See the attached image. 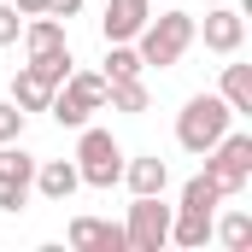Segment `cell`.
Returning a JSON list of instances; mask_svg holds the SVG:
<instances>
[{
  "label": "cell",
  "instance_id": "d4e9b609",
  "mask_svg": "<svg viewBox=\"0 0 252 252\" xmlns=\"http://www.w3.org/2000/svg\"><path fill=\"white\" fill-rule=\"evenodd\" d=\"M82 12V0H47V18H76Z\"/></svg>",
  "mask_w": 252,
  "mask_h": 252
},
{
  "label": "cell",
  "instance_id": "ac0fdd59",
  "mask_svg": "<svg viewBox=\"0 0 252 252\" xmlns=\"http://www.w3.org/2000/svg\"><path fill=\"white\" fill-rule=\"evenodd\" d=\"M30 70L47 82V88H59L64 76H70V47H47V53H30Z\"/></svg>",
  "mask_w": 252,
  "mask_h": 252
},
{
  "label": "cell",
  "instance_id": "6da1fadb",
  "mask_svg": "<svg viewBox=\"0 0 252 252\" xmlns=\"http://www.w3.org/2000/svg\"><path fill=\"white\" fill-rule=\"evenodd\" d=\"M193 35H199V24H193L188 12H164V18H147L141 24V35H135V53H141V64H176L182 53L193 47Z\"/></svg>",
  "mask_w": 252,
  "mask_h": 252
},
{
  "label": "cell",
  "instance_id": "8fae6325",
  "mask_svg": "<svg viewBox=\"0 0 252 252\" xmlns=\"http://www.w3.org/2000/svg\"><path fill=\"white\" fill-rule=\"evenodd\" d=\"M47 100H53V88H47V82H41V76H35L30 64H24V70L12 76V106H18V112L30 118V112H47Z\"/></svg>",
  "mask_w": 252,
  "mask_h": 252
},
{
  "label": "cell",
  "instance_id": "4fadbf2b",
  "mask_svg": "<svg viewBox=\"0 0 252 252\" xmlns=\"http://www.w3.org/2000/svg\"><path fill=\"white\" fill-rule=\"evenodd\" d=\"M35 182V158L12 141H0V188H30Z\"/></svg>",
  "mask_w": 252,
  "mask_h": 252
},
{
  "label": "cell",
  "instance_id": "8992f818",
  "mask_svg": "<svg viewBox=\"0 0 252 252\" xmlns=\"http://www.w3.org/2000/svg\"><path fill=\"white\" fill-rule=\"evenodd\" d=\"M199 158H205V176L223 188V199L252 182V135H223V141H217L211 153H199Z\"/></svg>",
  "mask_w": 252,
  "mask_h": 252
},
{
  "label": "cell",
  "instance_id": "9c48e42d",
  "mask_svg": "<svg viewBox=\"0 0 252 252\" xmlns=\"http://www.w3.org/2000/svg\"><path fill=\"white\" fill-rule=\"evenodd\" d=\"M70 247H82V252H129V241H124V223L76 217V223H70Z\"/></svg>",
  "mask_w": 252,
  "mask_h": 252
},
{
  "label": "cell",
  "instance_id": "30bf717a",
  "mask_svg": "<svg viewBox=\"0 0 252 252\" xmlns=\"http://www.w3.org/2000/svg\"><path fill=\"white\" fill-rule=\"evenodd\" d=\"M30 188H41L47 193V199H70V193L82 188V176H76V164H70V158H47V164H35V182H30Z\"/></svg>",
  "mask_w": 252,
  "mask_h": 252
},
{
  "label": "cell",
  "instance_id": "52a82bcc",
  "mask_svg": "<svg viewBox=\"0 0 252 252\" xmlns=\"http://www.w3.org/2000/svg\"><path fill=\"white\" fill-rule=\"evenodd\" d=\"M241 41H247V18H241L229 0H217V6L205 12V47H211V53H241Z\"/></svg>",
  "mask_w": 252,
  "mask_h": 252
},
{
  "label": "cell",
  "instance_id": "44dd1931",
  "mask_svg": "<svg viewBox=\"0 0 252 252\" xmlns=\"http://www.w3.org/2000/svg\"><path fill=\"white\" fill-rule=\"evenodd\" d=\"M217 199H223V188H217V182L199 170L188 188H182V211H217Z\"/></svg>",
  "mask_w": 252,
  "mask_h": 252
},
{
  "label": "cell",
  "instance_id": "277c9868",
  "mask_svg": "<svg viewBox=\"0 0 252 252\" xmlns=\"http://www.w3.org/2000/svg\"><path fill=\"white\" fill-rule=\"evenodd\" d=\"M76 176H82L88 188L124 182V147H118L106 129H88V124H82V141H76Z\"/></svg>",
  "mask_w": 252,
  "mask_h": 252
},
{
  "label": "cell",
  "instance_id": "3957f363",
  "mask_svg": "<svg viewBox=\"0 0 252 252\" xmlns=\"http://www.w3.org/2000/svg\"><path fill=\"white\" fill-rule=\"evenodd\" d=\"M100 106H106V76L100 70H70L59 88H53V100H47L53 124H64V129H82L88 112H100Z\"/></svg>",
  "mask_w": 252,
  "mask_h": 252
},
{
  "label": "cell",
  "instance_id": "5b68a950",
  "mask_svg": "<svg viewBox=\"0 0 252 252\" xmlns=\"http://www.w3.org/2000/svg\"><path fill=\"white\" fill-rule=\"evenodd\" d=\"M170 217H176V211H170L158 193H135L129 223H124L129 252H158V247H170Z\"/></svg>",
  "mask_w": 252,
  "mask_h": 252
},
{
  "label": "cell",
  "instance_id": "4316f807",
  "mask_svg": "<svg viewBox=\"0 0 252 252\" xmlns=\"http://www.w3.org/2000/svg\"><path fill=\"white\" fill-rule=\"evenodd\" d=\"M205 6H217V0H205Z\"/></svg>",
  "mask_w": 252,
  "mask_h": 252
},
{
  "label": "cell",
  "instance_id": "484cf974",
  "mask_svg": "<svg viewBox=\"0 0 252 252\" xmlns=\"http://www.w3.org/2000/svg\"><path fill=\"white\" fill-rule=\"evenodd\" d=\"M18 6V18H35V12H47V0H12Z\"/></svg>",
  "mask_w": 252,
  "mask_h": 252
},
{
  "label": "cell",
  "instance_id": "7c38bea8",
  "mask_svg": "<svg viewBox=\"0 0 252 252\" xmlns=\"http://www.w3.org/2000/svg\"><path fill=\"white\" fill-rule=\"evenodd\" d=\"M124 182H129L135 193H164L170 164H164V158H129V164H124Z\"/></svg>",
  "mask_w": 252,
  "mask_h": 252
},
{
  "label": "cell",
  "instance_id": "2e32d148",
  "mask_svg": "<svg viewBox=\"0 0 252 252\" xmlns=\"http://www.w3.org/2000/svg\"><path fill=\"white\" fill-rule=\"evenodd\" d=\"M170 241L176 247H205L211 241V211H176L170 217Z\"/></svg>",
  "mask_w": 252,
  "mask_h": 252
},
{
  "label": "cell",
  "instance_id": "e0dca14e",
  "mask_svg": "<svg viewBox=\"0 0 252 252\" xmlns=\"http://www.w3.org/2000/svg\"><path fill=\"white\" fill-rule=\"evenodd\" d=\"M106 106H112V112H147V82H141V76L106 82Z\"/></svg>",
  "mask_w": 252,
  "mask_h": 252
},
{
  "label": "cell",
  "instance_id": "d6986e66",
  "mask_svg": "<svg viewBox=\"0 0 252 252\" xmlns=\"http://www.w3.org/2000/svg\"><path fill=\"white\" fill-rule=\"evenodd\" d=\"M141 70H147L141 53H135L129 41H112V53H106V70H100V76H106V82H124V76H141Z\"/></svg>",
  "mask_w": 252,
  "mask_h": 252
},
{
  "label": "cell",
  "instance_id": "ba28073f",
  "mask_svg": "<svg viewBox=\"0 0 252 252\" xmlns=\"http://www.w3.org/2000/svg\"><path fill=\"white\" fill-rule=\"evenodd\" d=\"M147 18H153V0H106L100 30H106V41H135Z\"/></svg>",
  "mask_w": 252,
  "mask_h": 252
},
{
  "label": "cell",
  "instance_id": "ffe728a7",
  "mask_svg": "<svg viewBox=\"0 0 252 252\" xmlns=\"http://www.w3.org/2000/svg\"><path fill=\"white\" fill-rule=\"evenodd\" d=\"M211 235H217V241H223V247H235V252H247V247H252V217H247V211H229V217H223V223H211Z\"/></svg>",
  "mask_w": 252,
  "mask_h": 252
},
{
  "label": "cell",
  "instance_id": "603a6c76",
  "mask_svg": "<svg viewBox=\"0 0 252 252\" xmlns=\"http://www.w3.org/2000/svg\"><path fill=\"white\" fill-rule=\"evenodd\" d=\"M18 30H24V18H18V6L6 0V6H0V47H12V41H18Z\"/></svg>",
  "mask_w": 252,
  "mask_h": 252
},
{
  "label": "cell",
  "instance_id": "cb8c5ba5",
  "mask_svg": "<svg viewBox=\"0 0 252 252\" xmlns=\"http://www.w3.org/2000/svg\"><path fill=\"white\" fill-rule=\"evenodd\" d=\"M24 199H30V188H0V211H24Z\"/></svg>",
  "mask_w": 252,
  "mask_h": 252
},
{
  "label": "cell",
  "instance_id": "5bb4252c",
  "mask_svg": "<svg viewBox=\"0 0 252 252\" xmlns=\"http://www.w3.org/2000/svg\"><path fill=\"white\" fill-rule=\"evenodd\" d=\"M223 106L235 118L252 112V64H223Z\"/></svg>",
  "mask_w": 252,
  "mask_h": 252
},
{
  "label": "cell",
  "instance_id": "9a60e30c",
  "mask_svg": "<svg viewBox=\"0 0 252 252\" xmlns=\"http://www.w3.org/2000/svg\"><path fill=\"white\" fill-rule=\"evenodd\" d=\"M18 35H24V47H30V53L64 47V24H59V18H47V12H35V18H30V24H24Z\"/></svg>",
  "mask_w": 252,
  "mask_h": 252
},
{
  "label": "cell",
  "instance_id": "7402d4cb",
  "mask_svg": "<svg viewBox=\"0 0 252 252\" xmlns=\"http://www.w3.org/2000/svg\"><path fill=\"white\" fill-rule=\"evenodd\" d=\"M18 135H24V112L12 100H0V141H18Z\"/></svg>",
  "mask_w": 252,
  "mask_h": 252
},
{
  "label": "cell",
  "instance_id": "7a4b0ae2",
  "mask_svg": "<svg viewBox=\"0 0 252 252\" xmlns=\"http://www.w3.org/2000/svg\"><path fill=\"white\" fill-rule=\"evenodd\" d=\"M229 118H235V112L223 106V94H193L188 106H182V118H176V141L199 158V153H211V147L229 135Z\"/></svg>",
  "mask_w": 252,
  "mask_h": 252
}]
</instances>
